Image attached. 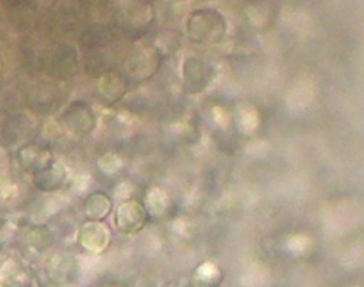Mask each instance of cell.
Instances as JSON below:
<instances>
[{
  "label": "cell",
  "mask_w": 364,
  "mask_h": 287,
  "mask_svg": "<svg viewBox=\"0 0 364 287\" xmlns=\"http://www.w3.org/2000/svg\"><path fill=\"white\" fill-rule=\"evenodd\" d=\"M223 20L213 10H198L191 14L186 21V31L193 43H212L223 33Z\"/></svg>",
  "instance_id": "1"
},
{
  "label": "cell",
  "mask_w": 364,
  "mask_h": 287,
  "mask_svg": "<svg viewBox=\"0 0 364 287\" xmlns=\"http://www.w3.org/2000/svg\"><path fill=\"white\" fill-rule=\"evenodd\" d=\"M145 209L138 202H124L117 209V227L124 233L138 232L144 226Z\"/></svg>",
  "instance_id": "2"
},
{
  "label": "cell",
  "mask_w": 364,
  "mask_h": 287,
  "mask_svg": "<svg viewBox=\"0 0 364 287\" xmlns=\"http://www.w3.org/2000/svg\"><path fill=\"white\" fill-rule=\"evenodd\" d=\"M208 65L198 58H188L183 64V84L188 92H198L206 87L209 81Z\"/></svg>",
  "instance_id": "3"
},
{
  "label": "cell",
  "mask_w": 364,
  "mask_h": 287,
  "mask_svg": "<svg viewBox=\"0 0 364 287\" xmlns=\"http://www.w3.org/2000/svg\"><path fill=\"white\" fill-rule=\"evenodd\" d=\"M65 180V170L58 162L48 161L46 165H43L36 176L34 183L38 189L43 190H55L58 189Z\"/></svg>",
  "instance_id": "4"
},
{
  "label": "cell",
  "mask_w": 364,
  "mask_h": 287,
  "mask_svg": "<svg viewBox=\"0 0 364 287\" xmlns=\"http://www.w3.org/2000/svg\"><path fill=\"white\" fill-rule=\"evenodd\" d=\"M64 124L75 134H85L94 125V117L87 107H73L68 109L64 117Z\"/></svg>",
  "instance_id": "5"
},
{
  "label": "cell",
  "mask_w": 364,
  "mask_h": 287,
  "mask_svg": "<svg viewBox=\"0 0 364 287\" xmlns=\"http://www.w3.org/2000/svg\"><path fill=\"white\" fill-rule=\"evenodd\" d=\"M0 63H1V61H0ZM0 65H1V64H0Z\"/></svg>",
  "instance_id": "6"
}]
</instances>
